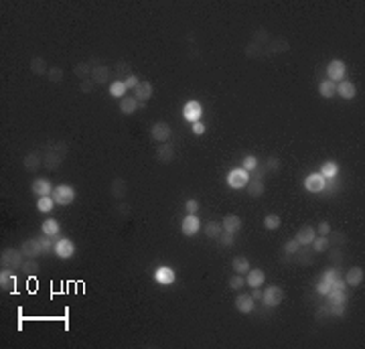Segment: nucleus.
Masks as SVG:
<instances>
[{
    "instance_id": "nucleus-1",
    "label": "nucleus",
    "mask_w": 365,
    "mask_h": 349,
    "mask_svg": "<svg viewBox=\"0 0 365 349\" xmlns=\"http://www.w3.org/2000/svg\"><path fill=\"white\" fill-rule=\"evenodd\" d=\"M69 152V146H67L65 142H51L47 146V150H45L43 154V166L47 168V171H57V168L61 166L65 154Z\"/></svg>"
},
{
    "instance_id": "nucleus-2",
    "label": "nucleus",
    "mask_w": 365,
    "mask_h": 349,
    "mask_svg": "<svg viewBox=\"0 0 365 349\" xmlns=\"http://www.w3.org/2000/svg\"><path fill=\"white\" fill-rule=\"evenodd\" d=\"M25 254L17 248H4L2 254H0V264L2 268H8V270H20L22 264H25Z\"/></svg>"
},
{
    "instance_id": "nucleus-3",
    "label": "nucleus",
    "mask_w": 365,
    "mask_h": 349,
    "mask_svg": "<svg viewBox=\"0 0 365 349\" xmlns=\"http://www.w3.org/2000/svg\"><path fill=\"white\" fill-rule=\"evenodd\" d=\"M249 179H252V175L239 166V168H232V171L227 173L225 183H227V187H230V189H246Z\"/></svg>"
},
{
    "instance_id": "nucleus-4",
    "label": "nucleus",
    "mask_w": 365,
    "mask_h": 349,
    "mask_svg": "<svg viewBox=\"0 0 365 349\" xmlns=\"http://www.w3.org/2000/svg\"><path fill=\"white\" fill-rule=\"evenodd\" d=\"M53 199L59 207H67L75 201V189L71 185H57L53 189Z\"/></svg>"
},
{
    "instance_id": "nucleus-5",
    "label": "nucleus",
    "mask_w": 365,
    "mask_h": 349,
    "mask_svg": "<svg viewBox=\"0 0 365 349\" xmlns=\"http://www.w3.org/2000/svg\"><path fill=\"white\" fill-rule=\"evenodd\" d=\"M282 300H284V288H280V286H276V284L268 286L264 292H262V302H264L268 309L278 307Z\"/></svg>"
},
{
    "instance_id": "nucleus-6",
    "label": "nucleus",
    "mask_w": 365,
    "mask_h": 349,
    "mask_svg": "<svg viewBox=\"0 0 365 349\" xmlns=\"http://www.w3.org/2000/svg\"><path fill=\"white\" fill-rule=\"evenodd\" d=\"M345 75H347L345 61H341V59H331L329 61V65H327V80L339 83L341 80H345Z\"/></svg>"
},
{
    "instance_id": "nucleus-7",
    "label": "nucleus",
    "mask_w": 365,
    "mask_h": 349,
    "mask_svg": "<svg viewBox=\"0 0 365 349\" xmlns=\"http://www.w3.org/2000/svg\"><path fill=\"white\" fill-rule=\"evenodd\" d=\"M20 252L25 254V258H37V256H43L45 254V248H43V242L41 238H29L20 244Z\"/></svg>"
},
{
    "instance_id": "nucleus-8",
    "label": "nucleus",
    "mask_w": 365,
    "mask_h": 349,
    "mask_svg": "<svg viewBox=\"0 0 365 349\" xmlns=\"http://www.w3.org/2000/svg\"><path fill=\"white\" fill-rule=\"evenodd\" d=\"M55 256L61 258V260H69L75 256V244L69 238H59L55 242Z\"/></svg>"
},
{
    "instance_id": "nucleus-9",
    "label": "nucleus",
    "mask_w": 365,
    "mask_h": 349,
    "mask_svg": "<svg viewBox=\"0 0 365 349\" xmlns=\"http://www.w3.org/2000/svg\"><path fill=\"white\" fill-rule=\"evenodd\" d=\"M203 116V104L197 102V100H189V102L182 106V118L187 122H199Z\"/></svg>"
},
{
    "instance_id": "nucleus-10",
    "label": "nucleus",
    "mask_w": 365,
    "mask_h": 349,
    "mask_svg": "<svg viewBox=\"0 0 365 349\" xmlns=\"http://www.w3.org/2000/svg\"><path fill=\"white\" fill-rule=\"evenodd\" d=\"M91 80L96 85H104L110 80V67L104 63H98V59L91 61Z\"/></svg>"
},
{
    "instance_id": "nucleus-11",
    "label": "nucleus",
    "mask_w": 365,
    "mask_h": 349,
    "mask_svg": "<svg viewBox=\"0 0 365 349\" xmlns=\"http://www.w3.org/2000/svg\"><path fill=\"white\" fill-rule=\"evenodd\" d=\"M201 228L203 226H201L199 216H189L187 213V217H182V221H181V232H182V235H187V238H193L195 233H199Z\"/></svg>"
},
{
    "instance_id": "nucleus-12",
    "label": "nucleus",
    "mask_w": 365,
    "mask_h": 349,
    "mask_svg": "<svg viewBox=\"0 0 365 349\" xmlns=\"http://www.w3.org/2000/svg\"><path fill=\"white\" fill-rule=\"evenodd\" d=\"M325 185H327V179L321 173H311L304 179V189L309 193H321V191H325Z\"/></svg>"
},
{
    "instance_id": "nucleus-13",
    "label": "nucleus",
    "mask_w": 365,
    "mask_h": 349,
    "mask_svg": "<svg viewBox=\"0 0 365 349\" xmlns=\"http://www.w3.org/2000/svg\"><path fill=\"white\" fill-rule=\"evenodd\" d=\"M170 134H173V130H170V126L166 122H154L150 126V138L156 140V142H168Z\"/></svg>"
},
{
    "instance_id": "nucleus-14",
    "label": "nucleus",
    "mask_w": 365,
    "mask_h": 349,
    "mask_svg": "<svg viewBox=\"0 0 365 349\" xmlns=\"http://www.w3.org/2000/svg\"><path fill=\"white\" fill-rule=\"evenodd\" d=\"M154 280L158 284H163V286H170V284H175L177 272L170 266H158L154 270Z\"/></svg>"
},
{
    "instance_id": "nucleus-15",
    "label": "nucleus",
    "mask_w": 365,
    "mask_h": 349,
    "mask_svg": "<svg viewBox=\"0 0 365 349\" xmlns=\"http://www.w3.org/2000/svg\"><path fill=\"white\" fill-rule=\"evenodd\" d=\"M244 278H246V284L249 288H260V286H264L266 272H264V270H260V268H249Z\"/></svg>"
},
{
    "instance_id": "nucleus-16",
    "label": "nucleus",
    "mask_w": 365,
    "mask_h": 349,
    "mask_svg": "<svg viewBox=\"0 0 365 349\" xmlns=\"http://www.w3.org/2000/svg\"><path fill=\"white\" fill-rule=\"evenodd\" d=\"M146 104H142V102H138L134 96H124L122 100H120V112L122 114H126V116H130V114H134V112H138V110H142Z\"/></svg>"
},
{
    "instance_id": "nucleus-17",
    "label": "nucleus",
    "mask_w": 365,
    "mask_h": 349,
    "mask_svg": "<svg viewBox=\"0 0 365 349\" xmlns=\"http://www.w3.org/2000/svg\"><path fill=\"white\" fill-rule=\"evenodd\" d=\"M53 185H51V181L49 179H35V181H33V185H31V191L35 195H39V197H47V195H53Z\"/></svg>"
},
{
    "instance_id": "nucleus-18",
    "label": "nucleus",
    "mask_w": 365,
    "mask_h": 349,
    "mask_svg": "<svg viewBox=\"0 0 365 349\" xmlns=\"http://www.w3.org/2000/svg\"><path fill=\"white\" fill-rule=\"evenodd\" d=\"M152 96H154V87H152L150 82H140L138 85L134 87V98L138 100V102H142V104H146Z\"/></svg>"
},
{
    "instance_id": "nucleus-19",
    "label": "nucleus",
    "mask_w": 365,
    "mask_h": 349,
    "mask_svg": "<svg viewBox=\"0 0 365 349\" xmlns=\"http://www.w3.org/2000/svg\"><path fill=\"white\" fill-rule=\"evenodd\" d=\"M235 309L239 311V313H244V315H248V313H252L254 309H256V300L252 299V295H246V292H242V295H237L235 297Z\"/></svg>"
},
{
    "instance_id": "nucleus-20",
    "label": "nucleus",
    "mask_w": 365,
    "mask_h": 349,
    "mask_svg": "<svg viewBox=\"0 0 365 349\" xmlns=\"http://www.w3.org/2000/svg\"><path fill=\"white\" fill-rule=\"evenodd\" d=\"M13 272L15 270L8 268H2V272H0V288L6 292H17V276Z\"/></svg>"
},
{
    "instance_id": "nucleus-21",
    "label": "nucleus",
    "mask_w": 365,
    "mask_h": 349,
    "mask_svg": "<svg viewBox=\"0 0 365 349\" xmlns=\"http://www.w3.org/2000/svg\"><path fill=\"white\" fill-rule=\"evenodd\" d=\"M363 278H365V272H363V268L361 266H351L347 272H345V284L347 286H359L363 283Z\"/></svg>"
},
{
    "instance_id": "nucleus-22",
    "label": "nucleus",
    "mask_w": 365,
    "mask_h": 349,
    "mask_svg": "<svg viewBox=\"0 0 365 349\" xmlns=\"http://www.w3.org/2000/svg\"><path fill=\"white\" fill-rule=\"evenodd\" d=\"M221 228H223V232L235 235L239 230H242V217L235 216V213H230V216H225L221 219Z\"/></svg>"
},
{
    "instance_id": "nucleus-23",
    "label": "nucleus",
    "mask_w": 365,
    "mask_h": 349,
    "mask_svg": "<svg viewBox=\"0 0 365 349\" xmlns=\"http://www.w3.org/2000/svg\"><path fill=\"white\" fill-rule=\"evenodd\" d=\"M22 166H25V171H29V173H37L39 168L43 166V154L29 152L25 159H22Z\"/></svg>"
},
{
    "instance_id": "nucleus-24",
    "label": "nucleus",
    "mask_w": 365,
    "mask_h": 349,
    "mask_svg": "<svg viewBox=\"0 0 365 349\" xmlns=\"http://www.w3.org/2000/svg\"><path fill=\"white\" fill-rule=\"evenodd\" d=\"M316 238V230L313 226H302L299 232H296V242H299L300 246H311L313 240Z\"/></svg>"
},
{
    "instance_id": "nucleus-25",
    "label": "nucleus",
    "mask_w": 365,
    "mask_h": 349,
    "mask_svg": "<svg viewBox=\"0 0 365 349\" xmlns=\"http://www.w3.org/2000/svg\"><path fill=\"white\" fill-rule=\"evenodd\" d=\"M355 94H357V87H355V83H353V82L341 80L337 83V96H341L343 100H353V98H355Z\"/></svg>"
},
{
    "instance_id": "nucleus-26",
    "label": "nucleus",
    "mask_w": 365,
    "mask_h": 349,
    "mask_svg": "<svg viewBox=\"0 0 365 349\" xmlns=\"http://www.w3.org/2000/svg\"><path fill=\"white\" fill-rule=\"evenodd\" d=\"M246 189H248V195H249V197H262V195H264V191H266L264 179H260V177H252V179H249V181H248Z\"/></svg>"
},
{
    "instance_id": "nucleus-27",
    "label": "nucleus",
    "mask_w": 365,
    "mask_h": 349,
    "mask_svg": "<svg viewBox=\"0 0 365 349\" xmlns=\"http://www.w3.org/2000/svg\"><path fill=\"white\" fill-rule=\"evenodd\" d=\"M110 191H112V197L114 199H124L126 197V193H128V185H126V181H124L122 177H116L112 181V185H110Z\"/></svg>"
},
{
    "instance_id": "nucleus-28",
    "label": "nucleus",
    "mask_w": 365,
    "mask_h": 349,
    "mask_svg": "<svg viewBox=\"0 0 365 349\" xmlns=\"http://www.w3.org/2000/svg\"><path fill=\"white\" fill-rule=\"evenodd\" d=\"M156 159L161 161V163H170V161L175 159V146L170 144V142L158 144V149H156Z\"/></svg>"
},
{
    "instance_id": "nucleus-29",
    "label": "nucleus",
    "mask_w": 365,
    "mask_h": 349,
    "mask_svg": "<svg viewBox=\"0 0 365 349\" xmlns=\"http://www.w3.org/2000/svg\"><path fill=\"white\" fill-rule=\"evenodd\" d=\"M41 232H43V235L57 238V235H59V232H61V226H59V221H57V219L49 217V219H45V221L41 223Z\"/></svg>"
},
{
    "instance_id": "nucleus-30",
    "label": "nucleus",
    "mask_w": 365,
    "mask_h": 349,
    "mask_svg": "<svg viewBox=\"0 0 365 349\" xmlns=\"http://www.w3.org/2000/svg\"><path fill=\"white\" fill-rule=\"evenodd\" d=\"M221 232H223L221 221H207V223L203 226V233L207 235L209 240H217L219 235H221Z\"/></svg>"
},
{
    "instance_id": "nucleus-31",
    "label": "nucleus",
    "mask_w": 365,
    "mask_h": 349,
    "mask_svg": "<svg viewBox=\"0 0 365 349\" xmlns=\"http://www.w3.org/2000/svg\"><path fill=\"white\" fill-rule=\"evenodd\" d=\"M318 94H321L325 100H331L333 96H337V83L331 80H323L318 83Z\"/></svg>"
},
{
    "instance_id": "nucleus-32",
    "label": "nucleus",
    "mask_w": 365,
    "mask_h": 349,
    "mask_svg": "<svg viewBox=\"0 0 365 349\" xmlns=\"http://www.w3.org/2000/svg\"><path fill=\"white\" fill-rule=\"evenodd\" d=\"M232 268L235 274H248V270L252 268V264H249V260L246 256H235L232 260Z\"/></svg>"
},
{
    "instance_id": "nucleus-33",
    "label": "nucleus",
    "mask_w": 365,
    "mask_h": 349,
    "mask_svg": "<svg viewBox=\"0 0 365 349\" xmlns=\"http://www.w3.org/2000/svg\"><path fill=\"white\" fill-rule=\"evenodd\" d=\"M341 302H345V305H347V295H345V290L331 288L329 295H327V305H341Z\"/></svg>"
},
{
    "instance_id": "nucleus-34",
    "label": "nucleus",
    "mask_w": 365,
    "mask_h": 349,
    "mask_svg": "<svg viewBox=\"0 0 365 349\" xmlns=\"http://www.w3.org/2000/svg\"><path fill=\"white\" fill-rule=\"evenodd\" d=\"M321 173L327 181L329 179H337V175H339V165L335 163V161H327V163H323V166H321Z\"/></svg>"
},
{
    "instance_id": "nucleus-35",
    "label": "nucleus",
    "mask_w": 365,
    "mask_h": 349,
    "mask_svg": "<svg viewBox=\"0 0 365 349\" xmlns=\"http://www.w3.org/2000/svg\"><path fill=\"white\" fill-rule=\"evenodd\" d=\"M73 73H75V77H79V80H87V77H91V63H87V61L75 63Z\"/></svg>"
},
{
    "instance_id": "nucleus-36",
    "label": "nucleus",
    "mask_w": 365,
    "mask_h": 349,
    "mask_svg": "<svg viewBox=\"0 0 365 349\" xmlns=\"http://www.w3.org/2000/svg\"><path fill=\"white\" fill-rule=\"evenodd\" d=\"M47 63H45L43 57H33L31 59V73L35 75H47Z\"/></svg>"
},
{
    "instance_id": "nucleus-37",
    "label": "nucleus",
    "mask_w": 365,
    "mask_h": 349,
    "mask_svg": "<svg viewBox=\"0 0 365 349\" xmlns=\"http://www.w3.org/2000/svg\"><path fill=\"white\" fill-rule=\"evenodd\" d=\"M126 85H124V82L122 80H116V82H112L110 83V96L112 98H118V100H122L124 96H126Z\"/></svg>"
},
{
    "instance_id": "nucleus-38",
    "label": "nucleus",
    "mask_w": 365,
    "mask_h": 349,
    "mask_svg": "<svg viewBox=\"0 0 365 349\" xmlns=\"http://www.w3.org/2000/svg\"><path fill=\"white\" fill-rule=\"evenodd\" d=\"M55 199H53V195H47V197H39V201H37V209L41 211V213H49V211H53L55 209Z\"/></svg>"
},
{
    "instance_id": "nucleus-39",
    "label": "nucleus",
    "mask_w": 365,
    "mask_h": 349,
    "mask_svg": "<svg viewBox=\"0 0 365 349\" xmlns=\"http://www.w3.org/2000/svg\"><path fill=\"white\" fill-rule=\"evenodd\" d=\"M337 278H341V276H339V270H337V266H333V268H327L325 272H323V276H321V280H323V283H327L331 288H333V284L337 283Z\"/></svg>"
},
{
    "instance_id": "nucleus-40",
    "label": "nucleus",
    "mask_w": 365,
    "mask_h": 349,
    "mask_svg": "<svg viewBox=\"0 0 365 349\" xmlns=\"http://www.w3.org/2000/svg\"><path fill=\"white\" fill-rule=\"evenodd\" d=\"M22 272H25L27 276H33V274H37L39 272V262H37V258H27L25 264H22Z\"/></svg>"
},
{
    "instance_id": "nucleus-41",
    "label": "nucleus",
    "mask_w": 365,
    "mask_h": 349,
    "mask_svg": "<svg viewBox=\"0 0 365 349\" xmlns=\"http://www.w3.org/2000/svg\"><path fill=\"white\" fill-rule=\"evenodd\" d=\"M311 246H313V250H315L316 254H321V252L327 250V248H331V246H329V238H327V235H316Z\"/></svg>"
},
{
    "instance_id": "nucleus-42",
    "label": "nucleus",
    "mask_w": 365,
    "mask_h": 349,
    "mask_svg": "<svg viewBox=\"0 0 365 349\" xmlns=\"http://www.w3.org/2000/svg\"><path fill=\"white\" fill-rule=\"evenodd\" d=\"M258 159H256V156L254 154H246L244 156V161H242V168H244V171H248V173H254L256 171V168H258Z\"/></svg>"
},
{
    "instance_id": "nucleus-43",
    "label": "nucleus",
    "mask_w": 365,
    "mask_h": 349,
    "mask_svg": "<svg viewBox=\"0 0 365 349\" xmlns=\"http://www.w3.org/2000/svg\"><path fill=\"white\" fill-rule=\"evenodd\" d=\"M280 223H282V221H280V216H276V213H268V216L264 217V228L270 230V232H272V230H278Z\"/></svg>"
},
{
    "instance_id": "nucleus-44",
    "label": "nucleus",
    "mask_w": 365,
    "mask_h": 349,
    "mask_svg": "<svg viewBox=\"0 0 365 349\" xmlns=\"http://www.w3.org/2000/svg\"><path fill=\"white\" fill-rule=\"evenodd\" d=\"M280 168V159L278 156H268L264 161V173H274Z\"/></svg>"
},
{
    "instance_id": "nucleus-45",
    "label": "nucleus",
    "mask_w": 365,
    "mask_h": 349,
    "mask_svg": "<svg viewBox=\"0 0 365 349\" xmlns=\"http://www.w3.org/2000/svg\"><path fill=\"white\" fill-rule=\"evenodd\" d=\"M294 256H296V260H299L302 266H309V264H313V260H315L309 250H300V248H299V252H296Z\"/></svg>"
},
{
    "instance_id": "nucleus-46",
    "label": "nucleus",
    "mask_w": 365,
    "mask_h": 349,
    "mask_svg": "<svg viewBox=\"0 0 365 349\" xmlns=\"http://www.w3.org/2000/svg\"><path fill=\"white\" fill-rule=\"evenodd\" d=\"M244 286H246L244 274H233V276L230 278V288H232V290H239V288H244Z\"/></svg>"
},
{
    "instance_id": "nucleus-47",
    "label": "nucleus",
    "mask_w": 365,
    "mask_h": 349,
    "mask_svg": "<svg viewBox=\"0 0 365 349\" xmlns=\"http://www.w3.org/2000/svg\"><path fill=\"white\" fill-rule=\"evenodd\" d=\"M47 77H49V80H51V82H55V83H59V82L63 80V69H61V67H57V65H53V67H51V69L47 71Z\"/></svg>"
},
{
    "instance_id": "nucleus-48",
    "label": "nucleus",
    "mask_w": 365,
    "mask_h": 349,
    "mask_svg": "<svg viewBox=\"0 0 365 349\" xmlns=\"http://www.w3.org/2000/svg\"><path fill=\"white\" fill-rule=\"evenodd\" d=\"M116 75L126 80V77L130 75V65H128L126 61H118V63H116Z\"/></svg>"
},
{
    "instance_id": "nucleus-49",
    "label": "nucleus",
    "mask_w": 365,
    "mask_h": 349,
    "mask_svg": "<svg viewBox=\"0 0 365 349\" xmlns=\"http://www.w3.org/2000/svg\"><path fill=\"white\" fill-rule=\"evenodd\" d=\"M185 211L189 216H197L199 213V201L197 199H187L185 201Z\"/></svg>"
},
{
    "instance_id": "nucleus-50",
    "label": "nucleus",
    "mask_w": 365,
    "mask_h": 349,
    "mask_svg": "<svg viewBox=\"0 0 365 349\" xmlns=\"http://www.w3.org/2000/svg\"><path fill=\"white\" fill-rule=\"evenodd\" d=\"M299 248H300V244L296 242V240H288L286 244H284V254H286V256H294L296 252H299Z\"/></svg>"
},
{
    "instance_id": "nucleus-51",
    "label": "nucleus",
    "mask_w": 365,
    "mask_h": 349,
    "mask_svg": "<svg viewBox=\"0 0 365 349\" xmlns=\"http://www.w3.org/2000/svg\"><path fill=\"white\" fill-rule=\"evenodd\" d=\"M219 244L221 246H225V248H230V246H233L235 244V235L233 233H227V232H221V235H219Z\"/></svg>"
},
{
    "instance_id": "nucleus-52",
    "label": "nucleus",
    "mask_w": 365,
    "mask_h": 349,
    "mask_svg": "<svg viewBox=\"0 0 365 349\" xmlns=\"http://www.w3.org/2000/svg\"><path fill=\"white\" fill-rule=\"evenodd\" d=\"M94 87H96V83H94V80H91V77H87V80H82V83H79V89H82L83 94H91V92H94Z\"/></svg>"
},
{
    "instance_id": "nucleus-53",
    "label": "nucleus",
    "mask_w": 365,
    "mask_h": 349,
    "mask_svg": "<svg viewBox=\"0 0 365 349\" xmlns=\"http://www.w3.org/2000/svg\"><path fill=\"white\" fill-rule=\"evenodd\" d=\"M122 82H124V85H126V89H132V92H134V87L140 83L138 75H134V73H130V75L126 77V80H122Z\"/></svg>"
},
{
    "instance_id": "nucleus-54",
    "label": "nucleus",
    "mask_w": 365,
    "mask_h": 349,
    "mask_svg": "<svg viewBox=\"0 0 365 349\" xmlns=\"http://www.w3.org/2000/svg\"><path fill=\"white\" fill-rule=\"evenodd\" d=\"M191 130H193V134H195V136H203L205 130H207V126H205V124L199 120V122H193V124H191Z\"/></svg>"
},
{
    "instance_id": "nucleus-55",
    "label": "nucleus",
    "mask_w": 365,
    "mask_h": 349,
    "mask_svg": "<svg viewBox=\"0 0 365 349\" xmlns=\"http://www.w3.org/2000/svg\"><path fill=\"white\" fill-rule=\"evenodd\" d=\"M331 233V223L329 221H321L316 228V235H329Z\"/></svg>"
},
{
    "instance_id": "nucleus-56",
    "label": "nucleus",
    "mask_w": 365,
    "mask_h": 349,
    "mask_svg": "<svg viewBox=\"0 0 365 349\" xmlns=\"http://www.w3.org/2000/svg\"><path fill=\"white\" fill-rule=\"evenodd\" d=\"M331 260H333V264L337 266V264H341V260H343V254H341V250L339 248H333V250H331Z\"/></svg>"
},
{
    "instance_id": "nucleus-57",
    "label": "nucleus",
    "mask_w": 365,
    "mask_h": 349,
    "mask_svg": "<svg viewBox=\"0 0 365 349\" xmlns=\"http://www.w3.org/2000/svg\"><path fill=\"white\" fill-rule=\"evenodd\" d=\"M329 290H331V286H329L327 283H323V280L316 284V292H318L321 297H327V295H329Z\"/></svg>"
},
{
    "instance_id": "nucleus-58",
    "label": "nucleus",
    "mask_w": 365,
    "mask_h": 349,
    "mask_svg": "<svg viewBox=\"0 0 365 349\" xmlns=\"http://www.w3.org/2000/svg\"><path fill=\"white\" fill-rule=\"evenodd\" d=\"M252 299L254 300H262V288H252Z\"/></svg>"
},
{
    "instance_id": "nucleus-59",
    "label": "nucleus",
    "mask_w": 365,
    "mask_h": 349,
    "mask_svg": "<svg viewBox=\"0 0 365 349\" xmlns=\"http://www.w3.org/2000/svg\"><path fill=\"white\" fill-rule=\"evenodd\" d=\"M120 211L124 213V216H128V213H130V209H128V205H120Z\"/></svg>"
}]
</instances>
